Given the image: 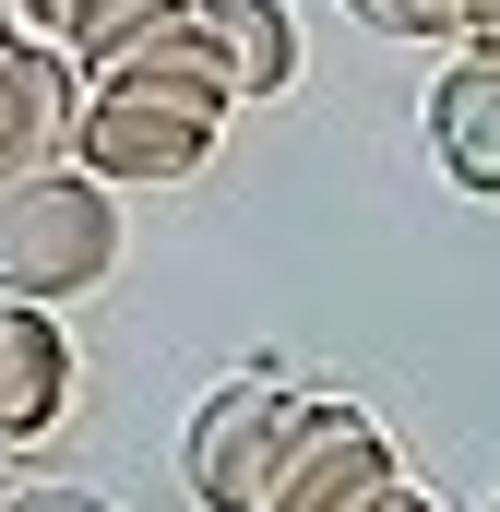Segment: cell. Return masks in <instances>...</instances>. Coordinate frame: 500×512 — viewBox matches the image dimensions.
Returning a JSON list of instances; mask_svg holds the SVG:
<instances>
[{
    "mask_svg": "<svg viewBox=\"0 0 500 512\" xmlns=\"http://www.w3.org/2000/svg\"><path fill=\"white\" fill-rule=\"evenodd\" d=\"M120 274V191H96L84 167H36L0 179V298L72 310Z\"/></svg>",
    "mask_w": 500,
    "mask_h": 512,
    "instance_id": "1",
    "label": "cell"
},
{
    "mask_svg": "<svg viewBox=\"0 0 500 512\" xmlns=\"http://www.w3.org/2000/svg\"><path fill=\"white\" fill-rule=\"evenodd\" d=\"M215 120L179 108V96H143V84H84V131H72V167L96 191H179L203 179Z\"/></svg>",
    "mask_w": 500,
    "mask_h": 512,
    "instance_id": "2",
    "label": "cell"
},
{
    "mask_svg": "<svg viewBox=\"0 0 500 512\" xmlns=\"http://www.w3.org/2000/svg\"><path fill=\"white\" fill-rule=\"evenodd\" d=\"M405 465L381 441V417H358L346 393H298L286 441H274V477H262V512H358L381 501Z\"/></svg>",
    "mask_w": 500,
    "mask_h": 512,
    "instance_id": "3",
    "label": "cell"
},
{
    "mask_svg": "<svg viewBox=\"0 0 500 512\" xmlns=\"http://www.w3.org/2000/svg\"><path fill=\"white\" fill-rule=\"evenodd\" d=\"M286 417H298V393L239 370V382L203 393V417H191V441H179V477H191V501L203 512H262V477H274V441H286Z\"/></svg>",
    "mask_w": 500,
    "mask_h": 512,
    "instance_id": "4",
    "label": "cell"
},
{
    "mask_svg": "<svg viewBox=\"0 0 500 512\" xmlns=\"http://www.w3.org/2000/svg\"><path fill=\"white\" fill-rule=\"evenodd\" d=\"M72 131H84V60L60 36H12L0 48V179L72 167Z\"/></svg>",
    "mask_w": 500,
    "mask_h": 512,
    "instance_id": "5",
    "label": "cell"
},
{
    "mask_svg": "<svg viewBox=\"0 0 500 512\" xmlns=\"http://www.w3.org/2000/svg\"><path fill=\"white\" fill-rule=\"evenodd\" d=\"M84 393V358H72V322L36 310V298H0V441H48Z\"/></svg>",
    "mask_w": 500,
    "mask_h": 512,
    "instance_id": "6",
    "label": "cell"
},
{
    "mask_svg": "<svg viewBox=\"0 0 500 512\" xmlns=\"http://www.w3.org/2000/svg\"><path fill=\"white\" fill-rule=\"evenodd\" d=\"M84 84H143V96H179V108H203V120H227L239 108V84H227V60H215V36L191 24V0H167L131 48H108Z\"/></svg>",
    "mask_w": 500,
    "mask_h": 512,
    "instance_id": "7",
    "label": "cell"
},
{
    "mask_svg": "<svg viewBox=\"0 0 500 512\" xmlns=\"http://www.w3.org/2000/svg\"><path fill=\"white\" fill-rule=\"evenodd\" d=\"M417 131H429V155L453 167V191H489L500 203V60L489 48H453V72L429 84Z\"/></svg>",
    "mask_w": 500,
    "mask_h": 512,
    "instance_id": "8",
    "label": "cell"
},
{
    "mask_svg": "<svg viewBox=\"0 0 500 512\" xmlns=\"http://www.w3.org/2000/svg\"><path fill=\"white\" fill-rule=\"evenodd\" d=\"M191 24L215 36V60H227L239 108L298 84V12H286V0H191Z\"/></svg>",
    "mask_w": 500,
    "mask_h": 512,
    "instance_id": "9",
    "label": "cell"
},
{
    "mask_svg": "<svg viewBox=\"0 0 500 512\" xmlns=\"http://www.w3.org/2000/svg\"><path fill=\"white\" fill-rule=\"evenodd\" d=\"M370 36H405V48H465V0H346Z\"/></svg>",
    "mask_w": 500,
    "mask_h": 512,
    "instance_id": "10",
    "label": "cell"
},
{
    "mask_svg": "<svg viewBox=\"0 0 500 512\" xmlns=\"http://www.w3.org/2000/svg\"><path fill=\"white\" fill-rule=\"evenodd\" d=\"M358 512H441V501H429V489H405V477H393V489H381V501H358Z\"/></svg>",
    "mask_w": 500,
    "mask_h": 512,
    "instance_id": "11",
    "label": "cell"
},
{
    "mask_svg": "<svg viewBox=\"0 0 500 512\" xmlns=\"http://www.w3.org/2000/svg\"><path fill=\"white\" fill-rule=\"evenodd\" d=\"M12 24H24V36H48V24H60V0H12Z\"/></svg>",
    "mask_w": 500,
    "mask_h": 512,
    "instance_id": "12",
    "label": "cell"
},
{
    "mask_svg": "<svg viewBox=\"0 0 500 512\" xmlns=\"http://www.w3.org/2000/svg\"><path fill=\"white\" fill-rule=\"evenodd\" d=\"M12 36H24V24H12V0H0V48H12Z\"/></svg>",
    "mask_w": 500,
    "mask_h": 512,
    "instance_id": "13",
    "label": "cell"
},
{
    "mask_svg": "<svg viewBox=\"0 0 500 512\" xmlns=\"http://www.w3.org/2000/svg\"><path fill=\"white\" fill-rule=\"evenodd\" d=\"M465 48H489V60H500V24H489V36H465Z\"/></svg>",
    "mask_w": 500,
    "mask_h": 512,
    "instance_id": "14",
    "label": "cell"
},
{
    "mask_svg": "<svg viewBox=\"0 0 500 512\" xmlns=\"http://www.w3.org/2000/svg\"><path fill=\"white\" fill-rule=\"evenodd\" d=\"M489 512H500V501H489Z\"/></svg>",
    "mask_w": 500,
    "mask_h": 512,
    "instance_id": "15",
    "label": "cell"
}]
</instances>
